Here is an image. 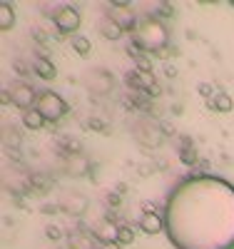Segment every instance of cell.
Listing matches in <instances>:
<instances>
[{
    "instance_id": "1",
    "label": "cell",
    "mask_w": 234,
    "mask_h": 249,
    "mask_svg": "<svg viewBox=\"0 0 234 249\" xmlns=\"http://www.w3.org/2000/svg\"><path fill=\"white\" fill-rule=\"evenodd\" d=\"M167 40L169 33L157 15L137 20V28L132 30V45H137L140 53H160L167 48Z\"/></svg>"
},
{
    "instance_id": "2",
    "label": "cell",
    "mask_w": 234,
    "mask_h": 249,
    "mask_svg": "<svg viewBox=\"0 0 234 249\" xmlns=\"http://www.w3.org/2000/svg\"><path fill=\"white\" fill-rule=\"evenodd\" d=\"M37 112L45 117V122H57L62 115L68 112V102L62 100L57 92H50V90H45V92H40L37 95Z\"/></svg>"
},
{
    "instance_id": "3",
    "label": "cell",
    "mask_w": 234,
    "mask_h": 249,
    "mask_svg": "<svg viewBox=\"0 0 234 249\" xmlns=\"http://www.w3.org/2000/svg\"><path fill=\"white\" fill-rule=\"evenodd\" d=\"M8 95H10V105L20 107L23 112H28V110H33L37 105V95H35V90L28 85V82H15V85L8 90Z\"/></svg>"
},
{
    "instance_id": "4",
    "label": "cell",
    "mask_w": 234,
    "mask_h": 249,
    "mask_svg": "<svg viewBox=\"0 0 234 249\" xmlns=\"http://www.w3.org/2000/svg\"><path fill=\"white\" fill-rule=\"evenodd\" d=\"M53 23H55V28H57L60 33H75V30L80 28V23H82V18H80L77 8L62 5V8L53 15Z\"/></svg>"
},
{
    "instance_id": "5",
    "label": "cell",
    "mask_w": 234,
    "mask_h": 249,
    "mask_svg": "<svg viewBox=\"0 0 234 249\" xmlns=\"http://www.w3.org/2000/svg\"><path fill=\"white\" fill-rule=\"evenodd\" d=\"M110 5L112 8L108 10V18H112L122 30H135L137 28V20L130 10V3H110Z\"/></svg>"
},
{
    "instance_id": "6",
    "label": "cell",
    "mask_w": 234,
    "mask_h": 249,
    "mask_svg": "<svg viewBox=\"0 0 234 249\" xmlns=\"http://www.w3.org/2000/svg\"><path fill=\"white\" fill-rule=\"evenodd\" d=\"M162 217L157 214V212H147V214H142V219H140V230L144 232V234H160L162 232Z\"/></svg>"
},
{
    "instance_id": "7",
    "label": "cell",
    "mask_w": 234,
    "mask_h": 249,
    "mask_svg": "<svg viewBox=\"0 0 234 249\" xmlns=\"http://www.w3.org/2000/svg\"><path fill=\"white\" fill-rule=\"evenodd\" d=\"M207 107L212 110V112H232L234 110V100L227 95V92H217L215 97H212L209 102H207Z\"/></svg>"
},
{
    "instance_id": "8",
    "label": "cell",
    "mask_w": 234,
    "mask_h": 249,
    "mask_svg": "<svg viewBox=\"0 0 234 249\" xmlns=\"http://www.w3.org/2000/svg\"><path fill=\"white\" fill-rule=\"evenodd\" d=\"M33 72H35L37 77H42V80H53V77L57 75V68L53 65V60H48V57H37V60L33 62Z\"/></svg>"
},
{
    "instance_id": "9",
    "label": "cell",
    "mask_w": 234,
    "mask_h": 249,
    "mask_svg": "<svg viewBox=\"0 0 234 249\" xmlns=\"http://www.w3.org/2000/svg\"><path fill=\"white\" fill-rule=\"evenodd\" d=\"M100 33H102V37H105V40H112V43H115V40H120V37H122V33H125V30L115 23L112 18H105V20H102V25H100Z\"/></svg>"
},
{
    "instance_id": "10",
    "label": "cell",
    "mask_w": 234,
    "mask_h": 249,
    "mask_svg": "<svg viewBox=\"0 0 234 249\" xmlns=\"http://www.w3.org/2000/svg\"><path fill=\"white\" fill-rule=\"evenodd\" d=\"M15 25V10L10 3H0V30H10Z\"/></svg>"
},
{
    "instance_id": "11",
    "label": "cell",
    "mask_w": 234,
    "mask_h": 249,
    "mask_svg": "<svg viewBox=\"0 0 234 249\" xmlns=\"http://www.w3.org/2000/svg\"><path fill=\"white\" fill-rule=\"evenodd\" d=\"M23 124H25L28 130H40L42 124H45V117L37 112V107H33V110L23 112Z\"/></svg>"
},
{
    "instance_id": "12",
    "label": "cell",
    "mask_w": 234,
    "mask_h": 249,
    "mask_svg": "<svg viewBox=\"0 0 234 249\" xmlns=\"http://www.w3.org/2000/svg\"><path fill=\"white\" fill-rule=\"evenodd\" d=\"M132 242H135V230H132V227H127V224H120L117 227V234H115V244L127 247V244H132Z\"/></svg>"
},
{
    "instance_id": "13",
    "label": "cell",
    "mask_w": 234,
    "mask_h": 249,
    "mask_svg": "<svg viewBox=\"0 0 234 249\" xmlns=\"http://www.w3.org/2000/svg\"><path fill=\"white\" fill-rule=\"evenodd\" d=\"M70 45H72V50L80 55V57H85V55H90V50H92V45H90V40L85 37V35H75L72 40H70Z\"/></svg>"
},
{
    "instance_id": "14",
    "label": "cell",
    "mask_w": 234,
    "mask_h": 249,
    "mask_svg": "<svg viewBox=\"0 0 234 249\" xmlns=\"http://www.w3.org/2000/svg\"><path fill=\"white\" fill-rule=\"evenodd\" d=\"M197 90H199V95H202L207 102H209L212 97H215V95L219 92V90H215V85H209V82H199V85H197Z\"/></svg>"
},
{
    "instance_id": "15",
    "label": "cell",
    "mask_w": 234,
    "mask_h": 249,
    "mask_svg": "<svg viewBox=\"0 0 234 249\" xmlns=\"http://www.w3.org/2000/svg\"><path fill=\"white\" fill-rule=\"evenodd\" d=\"M135 65H137V72H152V60L144 57V55L135 57Z\"/></svg>"
},
{
    "instance_id": "16",
    "label": "cell",
    "mask_w": 234,
    "mask_h": 249,
    "mask_svg": "<svg viewBox=\"0 0 234 249\" xmlns=\"http://www.w3.org/2000/svg\"><path fill=\"white\" fill-rule=\"evenodd\" d=\"M180 160L184 164H197V152L192 147H184V150H180Z\"/></svg>"
},
{
    "instance_id": "17",
    "label": "cell",
    "mask_w": 234,
    "mask_h": 249,
    "mask_svg": "<svg viewBox=\"0 0 234 249\" xmlns=\"http://www.w3.org/2000/svg\"><path fill=\"white\" fill-rule=\"evenodd\" d=\"M70 244H72V249H90V239L85 237V234H75L70 239Z\"/></svg>"
},
{
    "instance_id": "18",
    "label": "cell",
    "mask_w": 234,
    "mask_h": 249,
    "mask_svg": "<svg viewBox=\"0 0 234 249\" xmlns=\"http://www.w3.org/2000/svg\"><path fill=\"white\" fill-rule=\"evenodd\" d=\"M45 234H48V239H60L62 237V230H60V227H55V224H48L45 227Z\"/></svg>"
},
{
    "instance_id": "19",
    "label": "cell",
    "mask_w": 234,
    "mask_h": 249,
    "mask_svg": "<svg viewBox=\"0 0 234 249\" xmlns=\"http://www.w3.org/2000/svg\"><path fill=\"white\" fill-rule=\"evenodd\" d=\"M157 15H172V8H169V3H160V10H157Z\"/></svg>"
},
{
    "instance_id": "20",
    "label": "cell",
    "mask_w": 234,
    "mask_h": 249,
    "mask_svg": "<svg viewBox=\"0 0 234 249\" xmlns=\"http://www.w3.org/2000/svg\"><path fill=\"white\" fill-rule=\"evenodd\" d=\"M108 202H110V207H117V204H120V197L110 195V197H108Z\"/></svg>"
}]
</instances>
